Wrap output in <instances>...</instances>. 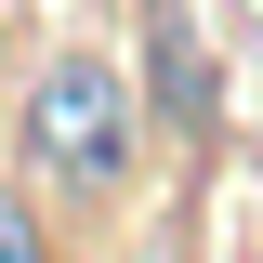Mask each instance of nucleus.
<instances>
[{
	"instance_id": "f257e3e1",
	"label": "nucleus",
	"mask_w": 263,
	"mask_h": 263,
	"mask_svg": "<svg viewBox=\"0 0 263 263\" xmlns=\"http://www.w3.org/2000/svg\"><path fill=\"white\" fill-rule=\"evenodd\" d=\"M27 158L53 197H119L132 158H145V92H132V66L105 53H53L27 79Z\"/></svg>"
},
{
	"instance_id": "f03ea898",
	"label": "nucleus",
	"mask_w": 263,
	"mask_h": 263,
	"mask_svg": "<svg viewBox=\"0 0 263 263\" xmlns=\"http://www.w3.org/2000/svg\"><path fill=\"white\" fill-rule=\"evenodd\" d=\"M132 92L158 105L171 132L211 145V119H224V66H211V40H197V0H145V79H132Z\"/></svg>"
},
{
	"instance_id": "7ed1b4c3",
	"label": "nucleus",
	"mask_w": 263,
	"mask_h": 263,
	"mask_svg": "<svg viewBox=\"0 0 263 263\" xmlns=\"http://www.w3.org/2000/svg\"><path fill=\"white\" fill-rule=\"evenodd\" d=\"M0 263H53V237H40V211H27L13 184H0Z\"/></svg>"
}]
</instances>
